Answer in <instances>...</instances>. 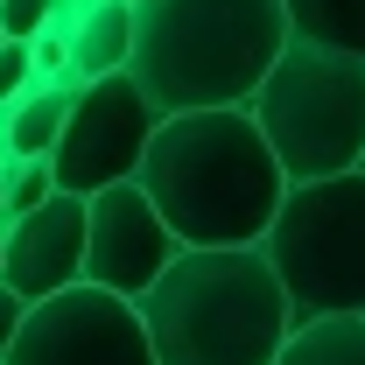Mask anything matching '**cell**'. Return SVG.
I'll use <instances>...</instances> for the list:
<instances>
[{"instance_id":"obj_11","label":"cell","mask_w":365,"mask_h":365,"mask_svg":"<svg viewBox=\"0 0 365 365\" xmlns=\"http://www.w3.org/2000/svg\"><path fill=\"white\" fill-rule=\"evenodd\" d=\"M71 78L56 85H29L14 98H0V155L7 162H49V148L63 134V113H71Z\"/></svg>"},{"instance_id":"obj_4","label":"cell","mask_w":365,"mask_h":365,"mask_svg":"<svg viewBox=\"0 0 365 365\" xmlns=\"http://www.w3.org/2000/svg\"><path fill=\"white\" fill-rule=\"evenodd\" d=\"M281 176L309 182L365 162V56L288 36L246 98Z\"/></svg>"},{"instance_id":"obj_15","label":"cell","mask_w":365,"mask_h":365,"mask_svg":"<svg viewBox=\"0 0 365 365\" xmlns=\"http://www.w3.org/2000/svg\"><path fill=\"white\" fill-rule=\"evenodd\" d=\"M56 7H63V0H0V36L29 43L36 29H49V21H56Z\"/></svg>"},{"instance_id":"obj_17","label":"cell","mask_w":365,"mask_h":365,"mask_svg":"<svg viewBox=\"0 0 365 365\" xmlns=\"http://www.w3.org/2000/svg\"><path fill=\"white\" fill-rule=\"evenodd\" d=\"M21 309H29V302H21V295H14V288L0 281V351H7V337H14V323H21Z\"/></svg>"},{"instance_id":"obj_6","label":"cell","mask_w":365,"mask_h":365,"mask_svg":"<svg viewBox=\"0 0 365 365\" xmlns=\"http://www.w3.org/2000/svg\"><path fill=\"white\" fill-rule=\"evenodd\" d=\"M0 365H155L140 309L113 288L71 281L43 302H29Z\"/></svg>"},{"instance_id":"obj_12","label":"cell","mask_w":365,"mask_h":365,"mask_svg":"<svg viewBox=\"0 0 365 365\" xmlns=\"http://www.w3.org/2000/svg\"><path fill=\"white\" fill-rule=\"evenodd\" d=\"M267 365H365V317H309V323H295Z\"/></svg>"},{"instance_id":"obj_3","label":"cell","mask_w":365,"mask_h":365,"mask_svg":"<svg viewBox=\"0 0 365 365\" xmlns=\"http://www.w3.org/2000/svg\"><path fill=\"white\" fill-rule=\"evenodd\" d=\"M288 43L281 0H134V78L162 113L246 106Z\"/></svg>"},{"instance_id":"obj_8","label":"cell","mask_w":365,"mask_h":365,"mask_svg":"<svg viewBox=\"0 0 365 365\" xmlns=\"http://www.w3.org/2000/svg\"><path fill=\"white\" fill-rule=\"evenodd\" d=\"M169 253H176V232L162 225V211L148 204V190L134 176L85 197V281L91 288H113V295L134 302L169 267Z\"/></svg>"},{"instance_id":"obj_7","label":"cell","mask_w":365,"mask_h":365,"mask_svg":"<svg viewBox=\"0 0 365 365\" xmlns=\"http://www.w3.org/2000/svg\"><path fill=\"white\" fill-rule=\"evenodd\" d=\"M162 106L127 78V71H106V78H85L71 91V113H63V134L49 148V176L56 190L71 197H91L106 182L134 176L140 169V148L155 134Z\"/></svg>"},{"instance_id":"obj_9","label":"cell","mask_w":365,"mask_h":365,"mask_svg":"<svg viewBox=\"0 0 365 365\" xmlns=\"http://www.w3.org/2000/svg\"><path fill=\"white\" fill-rule=\"evenodd\" d=\"M0 281L21 302H43L56 288L85 281V197L49 190L36 211L0 225Z\"/></svg>"},{"instance_id":"obj_18","label":"cell","mask_w":365,"mask_h":365,"mask_svg":"<svg viewBox=\"0 0 365 365\" xmlns=\"http://www.w3.org/2000/svg\"><path fill=\"white\" fill-rule=\"evenodd\" d=\"M0 169H7V155H0ZM0 225H7V218H0Z\"/></svg>"},{"instance_id":"obj_2","label":"cell","mask_w":365,"mask_h":365,"mask_svg":"<svg viewBox=\"0 0 365 365\" xmlns=\"http://www.w3.org/2000/svg\"><path fill=\"white\" fill-rule=\"evenodd\" d=\"M134 309L155 365H267L295 330L260 246H176Z\"/></svg>"},{"instance_id":"obj_5","label":"cell","mask_w":365,"mask_h":365,"mask_svg":"<svg viewBox=\"0 0 365 365\" xmlns=\"http://www.w3.org/2000/svg\"><path fill=\"white\" fill-rule=\"evenodd\" d=\"M288 317H365V162L288 182L260 232Z\"/></svg>"},{"instance_id":"obj_1","label":"cell","mask_w":365,"mask_h":365,"mask_svg":"<svg viewBox=\"0 0 365 365\" xmlns=\"http://www.w3.org/2000/svg\"><path fill=\"white\" fill-rule=\"evenodd\" d=\"M134 182L162 211V225L176 232V246H260L274 204L288 190L246 106L162 113L140 148Z\"/></svg>"},{"instance_id":"obj_16","label":"cell","mask_w":365,"mask_h":365,"mask_svg":"<svg viewBox=\"0 0 365 365\" xmlns=\"http://www.w3.org/2000/svg\"><path fill=\"white\" fill-rule=\"evenodd\" d=\"M29 85H36V49L0 36V98H14V91H29Z\"/></svg>"},{"instance_id":"obj_13","label":"cell","mask_w":365,"mask_h":365,"mask_svg":"<svg viewBox=\"0 0 365 365\" xmlns=\"http://www.w3.org/2000/svg\"><path fill=\"white\" fill-rule=\"evenodd\" d=\"M281 14H288V36L365 56V0H281Z\"/></svg>"},{"instance_id":"obj_14","label":"cell","mask_w":365,"mask_h":365,"mask_svg":"<svg viewBox=\"0 0 365 365\" xmlns=\"http://www.w3.org/2000/svg\"><path fill=\"white\" fill-rule=\"evenodd\" d=\"M49 190H56L49 162H7V169H0V218H21V211H36Z\"/></svg>"},{"instance_id":"obj_10","label":"cell","mask_w":365,"mask_h":365,"mask_svg":"<svg viewBox=\"0 0 365 365\" xmlns=\"http://www.w3.org/2000/svg\"><path fill=\"white\" fill-rule=\"evenodd\" d=\"M63 36H71V85L106 78V71H127L134 0H85L78 14H63Z\"/></svg>"}]
</instances>
